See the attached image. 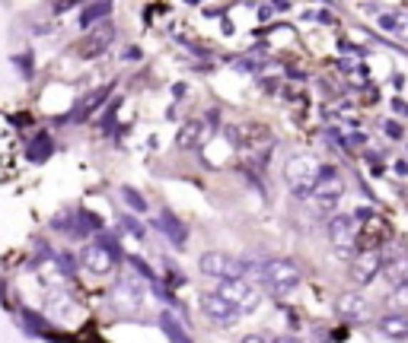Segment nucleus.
<instances>
[{
    "label": "nucleus",
    "mask_w": 408,
    "mask_h": 343,
    "mask_svg": "<svg viewBox=\"0 0 408 343\" xmlns=\"http://www.w3.org/2000/svg\"><path fill=\"white\" fill-rule=\"evenodd\" d=\"M383 277L389 280L396 290H402V286H408V255L402 251V255H396L392 260H386L383 267Z\"/></svg>",
    "instance_id": "obj_17"
},
{
    "label": "nucleus",
    "mask_w": 408,
    "mask_h": 343,
    "mask_svg": "<svg viewBox=\"0 0 408 343\" xmlns=\"http://www.w3.org/2000/svg\"><path fill=\"white\" fill-rule=\"evenodd\" d=\"M386 134H389V137H396V140H399V137H402V127H399V125H392V121H389V125H386Z\"/></svg>",
    "instance_id": "obj_22"
},
{
    "label": "nucleus",
    "mask_w": 408,
    "mask_h": 343,
    "mask_svg": "<svg viewBox=\"0 0 408 343\" xmlns=\"http://www.w3.org/2000/svg\"><path fill=\"white\" fill-rule=\"evenodd\" d=\"M322 172H325V166L316 156L297 153V156H290L287 166H284V181L290 184V191H294L297 197H312L319 181H322Z\"/></svg>",
    "instance_id": "obj_1"
},
{
    "label": "nucleus",
    "mask_w": 408,
    "mask_h": 343,
    "mask_svg": "<svg viewBox=\"0 0 408 343\" xmlns=\"http://www.w3.org/2000/svg\"><path fill=\"white\" fill-rule=\"evenodd\" d=\"M329 242L335 245V255L338 258H348L355 251L357 242V219L348 213H338L329 219Z\"/></svg>",
    "instance_id": "obj_7"
},
{
    "label": "nucleus",
    "mask_w": 408,
    "mask_h": 343,
    "mask_svg": "<svg viewBox=\"0 0 408 343\" xmlns=\"http://www.w3.org/2000/svg\"><path fill=\"white\" fill-rule=\"evenodd\" d=\"M198 267H201L204 277H214V280H220V283L240 280L243 273H246L243 260H236L233 255H227V251H204L198 258Z\"/></svg>",
    "instance_id": "obj_5"
},
{
    "label": "nucleus",
    "mask_w": 408,
    "mask_h": 343,
    "mask_svg": "<svg viewBox=\"0 0 408 343\" xmlns=\"http://www.w3.org/2000/svg\"><path fill=\"white\" fill-rule=\"evenodd\" d=\"M80 264H83L86 273H93V277H108V273L118 267V248H115L112 242H90L83 251H80Z\"/></svg>",
    "instance_id": "obj_3"
},
{
    "label": "nucleus",
    "mask_w": 408,
    "mask_h": 343,
    "mask_svg": "<svg viewBox=\"0 0 408 343\" xmlns=\"http://www.w3.org/2000/svg\"><path fill=\"white\" fill-rule=\"evenodd\" d=\"M163 331L173 337V343H192L182 331H175V327H173V318H169V315H163Z\"/></svg>",
    "instance_id": "obj_20"
},
{
    "label": "nucleus",
    "mask_w": 408,
    "mask_h": 343,
    "mask_svg": "<svg viewBox=\"0 0 408 343\" xmlns=\"http://www.w3.org/2000/svg\"><path fill=\"white\" fill-rule=\"evenodd\" d=\"M112 13V4H90V6H83L80 10V26H93V23H99L102 26V19ZM108 23V19H106Z\"/></svg>",
    "instance_id": "obj_19"
},
{
    "label": "nucleus",
    "mask_w": 408,
    "mask_h": 343,
    "mask_svg": "<svg viewBox=\"0 0 408 343\" xmlns=\"http://www.w3.org/2000/svg\"><path fill=\"white\" fill-rule=\"evenodd\" d=\"M121 194H125V204H131L134 210H147V204L138 197V191H128V188H125V191H121Z\"/></svg>",
    "instance_id": "obj_21"
},
{
    "label": "nucleus",
    "mask_w": 408,
    "mask_h": 343,
    "mask_svg": "<svg viewBox=\"0 0 408 343\" xmlns=\"http://www.w3.org/2000/svg\"><path fill=\"white\" fill-rule=\"evenodd\" d=\"M217 130V112H208L204 118H188L175 134V147L179 149H201L204 143H210Z\"/></svg>",
    "instance_id": "obj_4"
},
{
    "label": "nucleus",
    "mask_w": 408,
    "mask_h": 343,
    "mask_svg": "<svg viewBox=\"0 0 408 343\" xmlns=\"http://www.w3.org/2000/svg\"><path fill=\"white\" fill-rule=\"evenodd\" d=\"M201 312L220 327H233L236 321H240V308L230 305L220 292H204L201 296Z\"/></svg>",
    "instance_id": "obj_10"
},
{
    "label": "nucleus",
    "mask_w": 408,
    "mask_h": 343,
    "mask_svg": "<svg viewBox=\"0 0 408 343\" xmlns=\"http://www.w3.org/2000/svg\"><path fill=\"white\" fill-rule=\"evenodd\" d=\"M112 296L121 302V305H128L134 312V308L141 305V296H144V290H141V283L138 280H131V277H121L118 280V286L112 290Z\"/></svg>",
    "instance_id": "obj_16"
},
{
    "label": "nucleus",
    "mask_w": 408,
    "mask_h": 343,
    "mask_svg": "<svg viewBox=\"0 0 408 343\" xmlns=\"http://www.w3.org/2000/svg\"><path fill=\"white\" fill-rule=\"evenodd\" d=\"M338 315L345 321H367L370 318V299L360 296V292H345L338 299Z\"/></svg>",
    "instance_id": "obj_13"
},
{
    "label": "nucleus",
    "mask_w": 408,
    "mask_h": 343,
    "mask_svg": "<svg viewBox=\"0 0 408 343\" xmlns=\"http://www.w3.org/2000/svg\"><path fill=\"white\" fill-rule=\"evenodd\" d=\"M392 108H396V112H402L405 118H408V105H405V102H392Z\"/></svg>",
    "instance_id": "obj_23"
},
{
    "label": "nucleus",
    "mask_w": 408,
    "mask_h": 343,
    "mask_svg": "<svg viewBox=\"0 0 408 343\" xmlns=\"http://www.w3.org/2000/svg\"><path fill=\"white\" fill-rule=\"evenodd\" d=\"M258 277H262L265 290L275 292V296H287V292H294L297 286H300L303 280V270L297 260L290 258H275V260H265L262 267H258Z\"/></svg>",
    "instance_id": "obj_2"
},
{
    "label": "nucleus",
    "mask_w": 408,
    "mask_h": 343,
    "mask_svg": "<svg viewBox=\"0 0 408 343\" xmlns=\"http://www.w3.org/2000/svg\"><path fill=\"white\" fill-rule=\"evenodd\" d=\"M377 331L389 340H408V315L405 312H389L377 321Z\"/></svg>",
    "instance_id": "obj_14"
},
{
    "label": "nucleus",
    "mask_w": 408,
    "mask_h": 343,
    "mask_svg": "<svg viewBox=\"0 0 408 343\" xmlns=\"http://www.w3.org/2000/svg\"><path fill=\"white\" fill-rule=\"evenodd\" d=\"M220 292L223 299L230 302V305H236L240 308V315H249V312H255L258 308V302H262V296H258V290L253 283H249L246 277H240V280H227V283H220Z\"/></svg>",
    "instance_id": "obj_6"
},
{
    "label": "nucleus",
    "mask_w": 408,
    "mask_h": 343,
    "mask_svg": "<svg viewBox=\"0 0 408 343\" xmlns=\"http://www.w3.org/2000/svg\"><path fill=\"white\" fill-rule=\"evenodd\" d=\"M377 26L386 36L396 38V42H408V13H402V10L383 13V16H377Z\"/></svg>",
    "instance_id": "obj_15"
},
{
    "label": "nucleus",
    "mask_w": 408,
    "mask_h": 343,
    "mask_svg": "<svg viewBox=\"0 0 408 343\" xmlns=\"http://www.w3.org/2000/svg\"><path fill=\"white\" fill-rule=\"evenodd\" d=\"M396 172L399 175H408V162H396Z\"/></svg>",
    "instance_id": "obj_25"
},
{
    "label": "nucleus",
    "mask_w": 408,
    "mask_h": 343,
    "mask_svg": "<svg viewBox=\"0 0 408 343\" xmlns=\"http://www.w3.org/2000/svg\"><path fill=\"white\" fill-rule=\"evenodd\" d=\"M156 226H160V229L166 232V236L173 238L175 245H179V242H185V236H188V232H185V226H182L179 219H175L173 213H169V210H166V213H163L160 219H156Z\"/></svg>",
    "instance_id": "obj_18"
},
{
    "label": "nucleus",
    "mask_w": 408,
    "mask_h": 343,
    "mask_svg": "<svg viewBox=\"0 0 408 343\" xmlns=\"http://www.w3.org/2000/svg\"><path fill=\"white\" fill-rule=\"evenodd\" d=\"M106 99H108V89H90V93H83L77 99V105L71 108V115H67V118H71L73 125H83V121H90L93 115L106 105Z\"/></svg>",
    "instance_id": "obj_12"
},
{
    "label": "nucleus",
    "mask_w": 408,
    "mask_h": 343,
    "mask_svg": "<svg viewBox=\"0 0 408 343\" xmlns=\"http://www.w3.org/2000/svg\"><path fill=\"white\" fill-rule=\"evenodd\" d=\"M275 343H303V340H297V337H277Z\"/></svg>",
    "instance_id": "obj_26"
},
{
    "label": "nucleus",
    "mask_w": 408,
    "mask_h": 343,
    "mask_svg": "<svg viewBox=\"0 0 408 343\" xmlns=\"http://www.w3.org/2000/svg\"><path fill=\"white\" fill-rule=\"evenodd\" d=\"M383 255L379 251H373V248H364V251H357L355 258H351V270H348V277H351V283L355 286H370L373 280L383 273Z\"/></svg>",
    "instance_id": "obj_8"
},
{
    "label": "nucleus",
    "mask_w": 408,
    "mask_h": 343,
    "mask_svg": "<svg viewBox=\"0 0 408 343\" xmlns=\"http://www.w3.org/2000/svg\"><path fill=\"white\" fill-rule=\"evenodd\" d=\"M243 343H265V337H258V334H249V337L243 340Z\"/></svg>",
    "instance_id": "obj_24"
},
{
    "label": "nucleus",
    "mask_w": 408,
    "mask_h": 343,
    "mask_svg": "<svg viewBox=\"0 0 408 343\" xmlns=\"http://www.w3.org/2000/svg\"><path fill=\"white\" fill-rule=\"evenodd\" d=\"M115 42V26L112 23H102L96 29H90L83 36V42L77 45V54L80 58H99L102 51H108V45Z\"/></svg>",
    "instance_id": "obj_11"
},
{
    "label": "nucleus",
    "mask_w": 408,
    "mask_h": 343,
    "mask_svg": "<svg viewBox=\"0 0 408 343\" xmlns=\"http://www.w3.org/2000/svg\"><path fill=\"white\" fill-rule=\"evenodd\" d=\"M342 194H345V184H342V178H338V172L332 169V166H325L322 181H319L316 194H312L316 210H319V213H332V210L342 204Z\"/></svg>",
    "instance_id": "obj_9"
}]
</instances>
